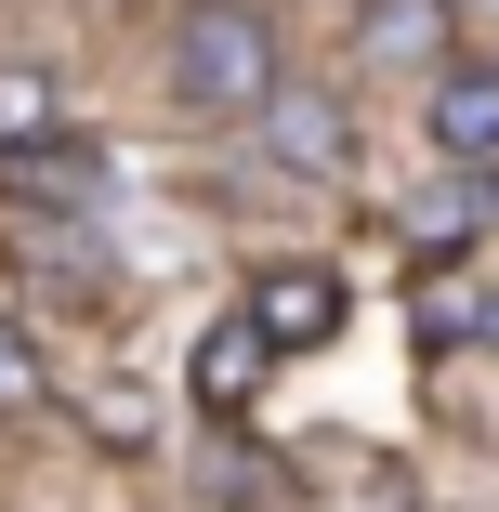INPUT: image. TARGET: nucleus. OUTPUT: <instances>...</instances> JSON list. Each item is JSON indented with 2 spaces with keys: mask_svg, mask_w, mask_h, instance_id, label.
I'll return each mask as SVG.
<instances>
[{
  "mask_svg": "<svg viewBox=\"0 0 499 512\" xmlns=\"http://www.w3.org/2000/svg\"><path fill=\"white\" fill-rule=\"evenodd\" d=\"M0 407H40V342L0 316Z\"/></svg>",
  "mask_w": 499,
  "mask_h": 512,
  "instance_id": "9",
  "label": "nucleus"
},
{
  "mask_svg": "<svg viewBox=\"0 0 499 512\" xmlns=\"http://www.w3.org/2000/svg\"><path fill=\"white\" fill-rule=\"evenodd\" d=\"M434 145L473 158V171L499 158V66H460V53L434 66Z\"/></svg>",
  "mask_w": 499,
  "mask_h": 512,
  "instance_id": "6",
  "label": "nucleus"
},
{
  "mask_svg": "<svg viewBox=\"0 0 499 512\" xmlns=\"http://www.w3.org/2000/svg\"><path fill=\"white\" fill-rule=\"evenodd\" d=\"M486 197H499V158H486Z\"/></svg>",
  "mask_w": 499,
  "mask_h": 512,
  "instance_id": "12",
  "label": "nucleus"
},
{
  "mask_svg": "<svg viewBox=\"0 0 499 512\" xmlns=\"http://www.w3.org/2000/svg\"><path fill=\"white\" fill-rule=\"evenodd\" d=\"M263 381H276V342H263L250 316L197 329V355H184V394L211 407V421H250V407H263Z\"/></svg>",
  "mask_w": 499,
  "mask_h": 512,
  "instance_id": "4",
  "label": "nucleus"
},
{
  "mask_svg": "<svg viewBox=\"0 0 499 512\" xmlns=\"http://www.w3.org/2000/svg\"><path fill=\"white\" fill-rule=\"evenodd\" d=\"M473 329H486V342H499V276H486V289H473Z\"/></svg>",
  "mask_w": 499,
  "mask_h": 512,
  "instance_id": "11",
  "label": "nucleus"
},
{
  "mask_svg": "<svg viewBox=\"0 0 499 512\" xmlns=\"http://www.w3.org/2000/svg\"><path fill=\"white\" fill-rule=\"evenodd\" d=\"M40 132H66V92L40 53H0V158H27Z\"/></svg>",
  "mask_w": 499,
  "mask_h": 512,
  "instance_id": "8",
  "label": "nucleus"
},
{
  "mask_svg": "<svg viewBox=\"0 0 499 512\" xmlns=\"http://www.w3.org/2000/svg\"><path fill=\"white\" fill-rule=\"evenodd\" d=\"M473 329V289H421V342H460Z\"/></svg>",
  "mask_w": 499,
  "mask_h": 512,
  "instance_id": "10",
  "label": "nucleus"
},
{
  "mask_svg": "<svg viewBox=\"0 0 499 512\" xmlns=\"http://www.w3.org/2000/svg\"><path fill=\"white\" fill-rule=\"evenodd\" d=\"M237 316H250V329H263L276 355H316V342L342 329V276H329V263H263Z\"/></svg>",
  "mask_w": 499,
  "mask_h": 512,
  "instance_id": "3",
  "label": "nucleus"
},
{
  "mask_svg": "<svg viewBox=\"0 0 499 512\" xmlns=\"http://www.w3.org/2000/svg\"><path fill=\"white\" fill-rule=\"evenodd\" d=\"M250 119H263V158L276 171H303V184H342L355 171V119H342V92H316V79L276 66V92H263Z\"/></svg>",
  "mask_w": 499,
  "mask_h": 512,
  "instance_id": "2",
  "label": "nucleus"
},
{
  "mask_svg": "<svg viewBox=\"0 0 499 512\" xmlns=\"http://www.w3.org/2000/svg\"><path fill=\"white\" fill-rule=\"evenodd\" d=\"M355 53L368 66H447V0H368Z\"/></svg>",
  "mask_w": 499,
  "mask_h": 512,
  "instance_id": "7",
  "label": "nucleus"
},
{
  "mask_svg": "<svg viewBox=\"0 0 499 512\" xmlns=\"http://www.w3.org/2000/svg\"><path fill=\"white\" fill-rule=\"evenodd\" d=\"M473 224H499V197H486V171H473V158H460L447 184H421V197H408V211H394V237H408L421 263H447V250H460Z\"/></svg>",
  "mask_w": 499,
  "mask_h": 512,
  "instance_id": "5",
  "label": "nucleus"
},
{
  "mask_svg": "<svg viewBox=\"0 0 499 512\" xmlns=\"http://www.w3.org/2000/svg\"><path fill=\"white\" fill-rule=\"evenodd\" d=\"M171 106L184 119H250L263 92H276V27L250 14V0H184L171 14Z\"/></svg>",
  "mask_w": 499,
  "mask_h": 512,
  "instance_id": "1",
  "label": "nucleus"
}]
</instances>
